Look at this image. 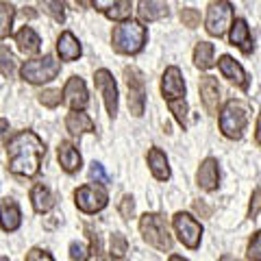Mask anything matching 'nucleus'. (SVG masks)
<instances>
[{
	"instance_id": "f257e3e1",
	"label": "nucleus",
	"mask_w": 261,
	"mask_h": 261,
	"mask_svg": "<svg viewBox=\"0 0 261 261\" xmlns=\"http://www.w3.org/2000/svg\"><path fill=\"white\" fill-rule=\"evenodd\" d=\"M46 154V146L33 130H20L7 144V161L9 170L18 176H35L42 168V159Z\"/></svg>"
},
{
	"instance_id": "f03ea898",
	"label": "nucleus",
	"mask_w": 261,
	"mask_h": 261,
	"mask_svg": "<svg viewBox=\"0 0 261 261\" xmlns=\"http://www.w3.org/2000/svg\"><path fill=\"white\" fill-rule=\"evenodd\" d=\"M146 39H148V31L142 22L137 20H124L120 22L111 33V44L113 50L120 55H137L144 50Z\"/></svg>"
},
{
	"instance_id": "7ed1b4c3",
	"label": "nucleus",
	"mask_w": 261,
	"mask_h": 261,
	"mask_svg": "<svg viewBox=\"0 0 261 261\" xmlns=\"http://www.w3.org/2000/svg\"><path fill=\"white\" fill-rule=\"evenodd\" d=\"M140 233L152 248L161 252L172 250V235H170L168 222L161 214H144L140 218Z\"/></svg>"
},
{
	"instance_id": "20e7f679",
	"label": "nucleus",
	"mask_w": 261,
	"mask_h": 261,
	"mask_svg": "<svg viewBox=\"0 0 261 261\" xmlns=\"http://www.w3.org/2000/svg\"><path fill=\"white\" fill-rule=\"evenodd\" d=\"M248 105L242 100H228L220 111V130L228 140H242L248 124Z\"/></svg>"
},
{
	"instance_id": "39448f33",
	"label": "nucleus",
	"mask_w": 261,
	"mask_h": 261,
	"mask_svg": "<svg viewBox=\"0 0 261 261\" xmlns=\"http://www.w3.org/2000/svg\"><path fill=\"white\" fill-rule=\"evenodd\" d=\"M59 72H61V61H57L53 55H44L39 59L24 61L20 68V76L22 81H27L31 85H42V83L57 79Z\"/></svg>"
},
{
	"instance_id": "423d86ee",
	"label": "nucleus",
	"mask_w": 261,
	"mask_h": 261,
	"mask_svg": "<svg viewBox=\"0 0 261 261\" xmlns=\"http://www.w3.org/2000/svg\"><path fill=\"white\" fill-rule=\"evenodd\" d=\"M172 226L178 235V242L183 244L185 248L196 250L200 246V238H202V224L196 218H192L185 211H178L172 218Z\"/></svg>"
},
{
	"instance_id": "0eeeda50",
	"label": "nucleus",
	"mask_w": 261,
	"mask_h": 261,
	"mask_svg": "<svg viewBox=\"0 0 261 261\" xmlns=\"http://www.w3.org/2000/svg\"><path fill=\"white\" fill-rule=\"evenodd\" d=\"M231 24H233V7L226 0H214L207 9V20H205L207 33L214 37H222L231 29Z\"/></svg>"
},
{
	"instance_id": "6e6552de",
	"label": "nucleus",
	"mask_w": 261,
	"mask_h": 261,
	"mask_svg": "<svg viewBox=\"0 0 261 261\" xmlns=\"http://www.w3.org/2000/svg\"><path fill=\"white\" fill-rule=\"evenodd\" d=\"M124 81L128 87V109L133 116H144L146 109V83L144 74L137 68H126L124 70Z\"/></svg>"
},
{
	"instance_id": "1a4fd4ad",
	"label": "nucleus",
	"mask_w": 261,
	"mask_h": 261,
	"mask_svg": "<svg viewBox=\"0 0 261 261\" xmlns=\"http://www.w3.org/2000/svg\"><path fill=\"white\" fill-rule=\"evenodd\" d=\"M74 202L76 207L83 211V214H98L107 207V192L102 187H96V185H83L74 192Z\"/></svg>"
},
{
	"instance_id": "9d476101",
	"label": "nucleus",
	"mask_w": 261,
	"mask_h": 261,
	"mask_svg": "<svg viewBox=\"0 0 261 261\" xmlns=\"http://www.w3.org/2000/svg\"><path fill=\"white\" fill-rule=\"evenodd\" d=\"M94 85L96 89L102 94V100H105V107H107V113L111 118L118 116V87H116V81H113L111 72L109 70H96L94 74Z\"/></svg>"
},
{
	"instance_id": "9b49d317",
	"label": "nucleus",
	"mask_w": 261,
	"mask_h": 261,
	"mask_svg": "<svg viewBox=\"0 0 261 261\" xmlns=\"http://www.w3.org/2000/svg\"><path fill=\"white\" fill-rule=\"evenodd\" d=\"M63 100L70 105L72 111H83L89 102V94L85 87V81L79 76L68 79V83L63 87Z\"/></svg>"
},
{
	"instance_id": "f8f14e48",
	"label": "nucleus",
	"mask_w": 261,
	"mask_h": 261,
	"mask_svg": "<svg viewBox=\"0 0 261 261\" xmlns=\"http://www.w3.org/2000/svg\"><path fill=\"white\" fill-rule=\"evenodd\" d=\"M161 94L166 100H174V98H183L185 96V81L183 74L176 65H170V68L163 72L161 79Z\"/></svg>"
},
{
	"instance_id": "ddd939ff",
	"label": "nucleus",
	"mask_w": 261,
	"mask_h": 261,
	"mask_svg": "<svg viewBox=\"0 0 261 261\" xmlns=\"http://www.w3.org/2000/svg\"><path fill=\"white\" fill-rule=\"evenodd\" d=\"M220 85H218V79L216 76H202L200 79V100L205 105L207 113L216 116L218 109H220Z\"/></svg>"
},
{
	"instance_id": "4468645a",
	"label": "nucleus",
	"mask_w": 261,
	"mask_h": 261,
	"mask_svg": "<svg viewBox=\"0 0 261 261\" xmlns=\"http://www.w3.org/2000/svg\"><path fill=\"white\" fill-rule=\"evenodd\" d=\"M196 183H198V187L200 190H205V192L218 190V185H220V168H218V161L214 157H207L205 161L200 163L198 174H196Z\"/></svg>"
},
{
	"instance_id": "2eb2a0df",
	"label": "nucleus",
	"mask_w": 261,
	"mask_h": 261,
	"mask_svg": "<svg viewBox=\"0 0 261 261\" xmlns=\"http://www.w3.org/2000/svg\"><path fill=\"white\" fill-rule=\"evenodd\" d=\"M218 68H220V72H222L224 79H228L231 83H235L240 89H248V76H246V72H244V68L233 59V57L222 55V57H220V61H218Z\"/></svg>"
},
{
	"instance_id": "dca6fc26",
	"label": "nucleus",
	"mask_w": 261,
	"mask_h": 261,
	"mask_svg": "<svg viewBox=\"0 0 261 261\" xmlns=\"http://www.w3.org/2000/svg\"><path fill=\"white\" fill-rule=\"evenodd\" d=\"M22 224V211L18 207V202L13 198H5L0 202V228L7 233L18 231Z\"/></svg>"
},
{
	"instance_id": "f3484780",
	"label": "nucleus",
	"mask_w": 261,
	"mask_h": 261,
	"mask_svg": "<svg viewBox=\"0 0 261 261\" xmlns=\"http://www.w3.org/2000/svg\"><path fill=\"white\" fill-rule=\"evenodd\" d=\"M57 159H59V166L68 174L79 172L81 163H83V159H81V152L76 150V146L70 144V142H61L59 144V148H57Z\"/></svg>"
},
{
	"instance_id": "a211bd4d",
	"label": "nucleus",
	"mask_w": 261,
	"mask_h": 261,
	"mask_svg": "<svg viewBox=\"0 0 261 261\" xmlns=\"http://www.w3.org/2000/svg\"><path fill=\"white\" fill-rule=\"evenodd\" d=\"M65 128L72 137H81L85 133H96V124L94 120L83 111H70L65 118Z\"/></svg>"
},
{
	"instance_id": "6ab92c4d",
	"label": "nucleus",
	"mask_w": 261,
	"mask_h": 261,
	"mask_svg": "<svg viewBox=\"0 0 261 261\" xmlns=\"http://www.w3.org/2000/svg\"><path fill=\"white\" fill-rule=\"evenodd\" d=\"M168 3L166 0H140L137 5V15L142 22H157L168 18Z\"/></svg>"
},
{
	"instance_id": "aec40b11",
	"label": "nucleus",
	"mask_w": 261,
	"mask_h": 261,
	"mask_svg": "<svg viewBox=\"0 0 261 261\" xmlns=\"http://www.w3.org/2000/svg\"><path fill=\"white\" fill-rule=\"evenodd\" d=\"M228 42L231 46H238L244 55L252 53V37H250V29L248 24L244 22L242 18H238L231 24V35H228Z\"/></svg>"
},
{
	"instance_id": "412c9836",
	"label": "nucleus",
	"mask_w": 261,
	"mask_h": 261,
	"mask_svg": "<svg viewBox=\"0 0 261 261\" xmlns=\"http://www.w3.org/2000/svg\"><path fill=\"white\" fill-rule=\"evenodd\" d=\"M57 53H59L61 61H76L81 53H83V48H81L79 39L74 37V33L63 31L59 39H57Z\"/></svg>"
},
{
	"instance_id": "4be33fe9",
	"label": "nucleus",
	"mask_w": 261,
	"mask_h": 261,
	"mask_svg": "<svg viewBox=\"0 0 261 261\" xmlns=\"http://www.w3.org/2000/svg\"><path fill=\"white\" fill-rule=\"evenodd\" d=\"M15 44H18V50L22 55L31 57V55L39 53V48H42V39H39V35L31 27H24V29H20L18 33H15Z\"/></svg>"
},
{
	"instance_id": "5701e85b",
	"label": "nucleus",
	"mask_w": 261,
	"mask_h": 261,
	"mask_svg": "<svg viewBox=\"0 0 261 261\" xmlns=\"http://www.w3.org/2000/svg\"><path fill=\"white\" fill-rule=\"evenodd\" d=\"M146 161H148V168H150V172L157 181H168L170 178V166H168L166 152L159 150V148H150L148 154H146Z\"/></svg>"
},
{
	"instance_id": "b1692460",
	"label": "nucleus",
	"mask_w": 261,
	"mask_h": 261,
	"mask_svg": "<svg viewBox=\"0 0 261 261\" xmlns=\"http://www.w3.org/2000/svg\"><path fill=\"white\" fill-rule=\"evenodd\" d=\"M31 202H33V209L35 214H48L53 207H55V196L53 192L48 190L46 185H35L31 190Z\"/></svg>"
},
{
	"instance_id": "393cba45",
	"label": "nucleus",
	"mask_w": 261,
	"mask_h": 261,
	"mask_svg": "<svg viewBox=\"0 0 261 261\" xmlns=\"http://www.w3.org/2000/svg\"><path fill=\"white\" fill-rule=\"evenodd\" d=\"M194 63L200 70H209L214 65V44L209 42H198L194 48Z\"/></svg>"
},
{
	"instance_id": "a878e982",
	"label": "nucleus",
	"mask_w": 261,
	"mask_h": 261,
	"mask_svg": "<svg viewBox=\"0 0 261 261\" xmlns=\"http://www.w3.org/2000/svg\"><path fill=\"white\" fill-rule=\"evenodd\" d=\"M13 18H15V9L9 3L0 0V39L9 37L13 31Z\"/></svg>"
},
{
	"instance_id": "bb28decb",
	"label": "nucleus",
	"mask_w": 261,
	"mask_h": 261,
	"mask_svg": "<svg viewBox=\"0 0 261 261\" xmlns=\"http://www.w3.org/2000/svg\"><path fill=\"white\" fill-rule=\"evenodd\" d=\"M15 63H18V61H15L13 53L7 46L0 44V74L7 76V79H11L15 74Z\"/></svg>"
},
{
	"instance_id": "cd10ccee",
	"label": "nucleus",
	"mask_w": 261,
	"mask_h": 261,
	"mask_svg": "<svg viewBox=\"0 0 261 261\" xmlns=\"http://www.w3.org/2000/svg\"><path fill=\"white\" fill-rule=\"evenodd\" d=\"M130 9H133V7H130V0H120V3L113 7V9H109L105 15L113 22H124L130 18Z\"/></svg>"
},
{
	"instance_id": "c85d7f7f",
	"label": "nucleus",
	"mask_w": 261,
	"mask_h": 261,
	"mask_svg": "<svg viewBox=\"0 0 261 261\" xmlns=\"http://www.w3.org/2000/svg\"><path fill=\"white\" fill-rule=\"evenodd\" d=\"M168 107H170V111L174 113V118H176L178 124L185 128L187 126V102H185V98H174V100H168Z\"/></svg>"
},
{
	"instance_id": "c756f323",
	"label": "nucleus",
	"mask_w": 261,
	"mask_h": 261,
	"mask_svg": "<svg viewBox=\"0 0 261 261\" xmlns=\"http://www.w3.org/2000/svg\"><path fill=\"white\" fill-rule=\"evenodd\" d=\"M61 100H63L61 89H44V92L39 94V102L48 109H57L61 105Z\"/></svg>"
},
{
	"instance_id": "7c9ffc66",
	"label": "nucleus",
	"mask_w": 261,
	"mask_h": 261,
	"mask_svg": "<svg viewBox=\"0 0 261 261\" xmlns=\"http://www.w3.org/2000/svg\"><path fill=\"white\" fill-rule=\"evenodd\" d=\"M109 250L113 257H124L126 250H128V242L122 233H113L111 235V244H109Z\"/></svg>"
},
{
	"instance_id": "2f4dec72",
	"label": "nucleus",
	"mask_w": 261,
	"mask_h": 261,
	"mask_svg": "<svg viewBox=\"0 0 261 261\" xmlns=\"http://www.w3.org/2000/svg\"><path fill=\"white\" fill-rule=\"evenodd\" d=\"M89 178H92L94 183H100V185H109L111 183V176L107 174V170H105L102 163L94 161L92 168H89Z\"/></svg>"
},
{
	"instance_id": "473e14b6",
	"label": "nucleus",
	"mask_w": 261,
	"mask_h": 261,
	"mask_svg": "<svg viewBox=\"0 0 261 261\" xmlns=\"http://www.w3.org/2000/svg\"><path fill=\"white\" fill-rule=\"evenodd\" d=\"M44 7H46V11L53 15V20H55V22H59V24L65 22V13H63L61 0H44Z\"/></svg>"
},
{
	"instance_id": "72a5a7b5",
	"label": "nucleus",
	"mask_w": 261,
	"mask_h": 261,
	"mask_svg": "<svg viewBox=\"0 0 261 261\" xmlns=\"http://www.w3.org/2000/svg\"><path fill=\"white\" fill-rule=\"evenodd\" d=\"M248 259L250 261H261V231H257L248 242Z\"/></svg>"
},
{
	"instance_id": "f704fd0d",
	"label": "nucleus",
	"mask_w": 261,
	"mask_h": 261,
	"mask_svg": "<svg viewBox=\"0 0 261 261\" xmlns=\"http://www.w3.org/2000/svg\"><path fill=\"white\" fill-rule=\"evenodd\" d=\"M118 211H120V216L124 218V220H130V218H133V214H135V200H133V196H128V194H126V196H122Z\"/></svg>"
},
{
	"instance_id": "c9c22d12",
	"label": "nucleus",
	"mask_w": 261,
	"mask_h": 261,
	"mask_svg": "<svg viewBox=\"0 0 261 261\" xmlns=\"http://www.w3.org/2000/svg\"><path fill=\"white\" fill-rule=\"evenodd\" d=\"M181 22H183V27H187V29H196L200 24V13L196 9H183L181 11Z\"/></svg>"
},
{
	"instance_id": "e433bc0d",
	"label": "nucleus",
	"mask_w": 261,
	"mask_h": 261,
	"mask_svg": "<svg viewBox=\"0 0 261 261\" xmlns=\"http://www.w3.org/2000/svg\"><path fill=\"white\" fill-rule=\"evenodd\" d=\"M261 214V190L257 187L255 192H252V196H250V205H248V218L252 220V218H257Z\"/></svg>"
},
{
	"instance_id": "4c0bfd02",
	"label": "nucleus",
	"mask_w": 261,
	"mask_h": 261,
	"mask_svg": "<svg viewBox=\"0 0 261 261\" xmlns=\"http://www.w3.org/2000/svg\"><path fill=\"white\" fill-rule=\"evenodd\" d=\"M70 257L74 259V261H85V259L89 257V250L83 246V244L72 242V244H70Z\"/></svg>"
},
{
	"instance_id": "58836bf2",
	"label": "nucleus",
	"mask_w": 261,
	"mask_h": 261,
	"mask_svg": "<svg viewBox=\"0 0 261 261\" xmlns=\"http://www.w3.org/2000/svg\"><path fill=\"white\" fill-rule=\"evenodd\" d=\"M85 231L89 235V242H92V246H89V255H94L98 259V257H100V238H98V233L94 231L92 226H87Z\"/></svg>"
},
{
	"instance_id": "ea45409f",
	"label": "nucleus",
	"mask_w": 261,
	"mask_h": 261,
	"mask_svg": "<svg viewBox=\"0 0 261 261\" xmlns=\"http://www.w3.org/2000/svg\"><path fill=\"white\" fill-rule=\"evenodd\" d=\"M24 261H55V257L50 255V252L42 250V248H31L27 252V259Z\"/></svg>"
},
{
	"instance_id": "a19ab883",
	"label": "nucleus",
	"mask_w": 261,
	"mask_h": 261,
	"mask_svg": "<svg viewBox=\"0 0 261 261\" xmlns=\"http://www.w3.org/2000/svg\"><path fill=\"white\" fill-rule=\"evenodd\" d=\"M120 3V0H92V5H94V9L98 11H102V13H107L109 9H113Z\"/></svg>"
},
{
	"instance_id": "79ce46f5",
	"label": "nucleus",
	"mask_w": 261,
	"mask_h": 261,
	"mask_svg": "<svg viewBox=\"0 0 261 261\" xmlns=\"http://www.w3.org/2000/svg\"><path fill=\"white\" fill-rule=\"evenodd\" d=\"M63 3L68 5L70 9H74V11H85L87 5H89V0H63Z\"/></svg>"
},
{
	"instance_id": "37998d69",
	"label": "nucleus",
	"mask_w": 261,
	"mask_h": 261,
	"mask_svg": "<svg viewBox=\"0 0 261 261\" xmlns=\"http://www.w3.org/2000/svg\"><path fill=\"white\" fill-rule=\"evenodd\" d=\"M7 135H9V122H7L5 118H0V144L5 142Z\"/></svg>"
},
{
	"instance_id": "c03bdc74",
	"label": "nucleus",
	"mask_w": 261,
	"mask_h": 261,
	"mask_svg": "<svg viewBox=\"0 0 261 261\" xmlns=\"http://www.w3.org/2000/svg\"><path fill=\"white\" fill-rule=\"evenodd\" d=\"M194 209H196V211H198V214H202V216H205V218H207V216L211 214V209H209V207L205 205V202H194Z\"/></svg>"
},
{
	"instance_id": "a18cd8bd",
	"label": "nucleus",
	"mask_w": 261,
	"mask_h": 261,
	"mask_svg": "<svg viewBox=\"0 0 261 261\" xmlns=\"http://www.w3.org/2000/svg\"><path fill=\"white\" fill-rule=\"evenodd\" d=\"M255 142L261 146V113H259V120H257V128H255Z\"/></svg>"
},
{
	"instance_id": "49530a36",
	"label": "nucleus",
	"mask_w": 261,
	"mask_h": 261,
	"mask_svg": "<svg viewBox=\"0 0 261 261\" xmlns=\"http://www.w3.org/2000/svg\"><path fill=\"white\" fill-rule=\"evenodd\" d=\"M98 261H126L124 257H113V255H107V257H98Z\"/></svg>"
},
{
	"instance_id": "de8ad7c7",
	"label": "nucleus",
	"mask_w": 261,
	"mask_h": 261,
	"mask_svg": "<svg viewBox=\"0 0 261 261\" xmlns=\"http://www.w3.org/2000/svg\"><path fill=\"white\" fill-rule=\"evenodd\" d=\"M220 261H238V259L231 257V255H222V257H220Z\"/></svg>"
},
{
	"instance_id": "09e8293b",
	"label": "nucleus",
	"mask_w": 261,
	"mask_h": 261,
	"mask_svg": "<svg viewBox=\"0 0 261 261\" xmlns=\"http://www.w3.org/2000/svg\"><path fill=\"white\" fill-rule=\"evenodd\" d=\"M170 261H187V259H183V257H178V255H170Z\"/></svg>"
},
{
	"instance_id": "8fccbe9b",
	"label": "nucleus",
	"mask_w": 261,
	"mask_h": 261,
	"mask_svg": "<svg viewBox=\"0 0 261 261\" xmlns=\"http://www.w3.org/2000/svg\"><path fill=\"white\" fill-rule=\"evenodd\" d=\"M0 261H9V259H7V257H3V255H0Z\"/></svg>"
}]
</instances>
